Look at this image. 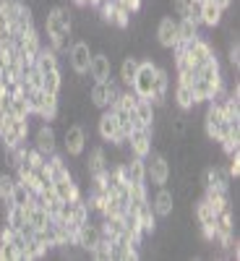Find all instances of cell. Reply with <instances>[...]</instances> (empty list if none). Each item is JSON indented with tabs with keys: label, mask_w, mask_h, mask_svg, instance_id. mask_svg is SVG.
I'll list each match as a JSON object with an SVG mask.
<instances>
[{
	"label": "cell",
	"mask_w": 240,
	"mask_h": 261,
	"mask_svg": "<svg viewBox=\"0 0 240 261\" xmlns=\"http://www.w3.org/2000/svg\"><path fill=\"white\" fill-rule=\"evenodd\" d=\"M99 230H102V238H107V241L113 243L118 235L125 232V222H123V217H102Z\"/></svg>",
	"instance_id": "22"
},
{
	"label": "cell",
	"mask_w": 240,
	"mask_h": 261,
	"mask_svg": "<svg viewBox=\"0 0 240 261\" xmlns=\"http://www.w3.org/2000/svg\"><path fill=\"white\" fill-rule=\"evenodd\" d=\"M102 0H84V6H99Z\"/></svg>",
	"instance_id": "45"
},
{
	"label": "cell",
	"mask_w": 240,
	"mask_h": 261,
	"mask_svg": "<svg viewBox=\"0 0 240 261\" xmlns=\"http://www.w3.org/2000/svg\"><path fill=\"white\" fill-rule=\"evenodd\" d=\"M84 146H86V130H84L81 125H71V128H65L63 149L68 151L71 157H81V154H84Z\"/></svg>",
	"instance_id": "7"
},
{
	"label": "cell",
	"mask_w": 240,
	"mask_h": 261,
	"mask_svg": "<svg viewBox=\"0 0 240 261\" xmlns=\"http://www.w3.org/2000/svg\"><path fill=\"white\" fill-rule=\"evenodd\" d=\"M86 172H89V178H97L102 172H107V157L102 149H94L89 154V162H86Z\"/></svg>",
	"instance_id": "26"
},
{
	"label": "cell",
	"mask_w": 240,
	"mask_h": 261,
	"mask_svg": "<svg viewBox=\"0 0 240 261\" xmlns=\"http://www.w3.org/2000/svg\"><path fill=\"white\" fill-rule=\"evenodd\" d=\"M0 261H18V253L8 238H0Z\"/></svg>",
	"instance_id": "39"
},
{
	"label": "cell",
	"mask_w": 240,
	"mask_h": 261,
	"mask_svg": "<svg viewBox=\"0 0 240 261\" xmlns=\"http://www.w3.org/2000/svg\"><path fill=\"white\" fill-rule=\"evenodd\" d=\"M99 136H102V141L123 144V139H120V125H118V120H115L113 110L102 113V118H99Z\"/></svg>",
	"instance_id": "13"
},
{
	"label": "cell",
	"mask_w": 240,
	"mask_h": 261,
	"mask_svg": "<svg viewBox=\"0 0 240 261\" xmlns=\"http://www.w3.org/2000/svg\"><path fill=\"white\" fill-rule=\"evenodd\" d=\"M34 149H39L42 154H55L58 151V141H55V130L50 125H42L37 134H34Z\"/></svg>",
	"instance_id": "15"
},
{
	"label": "cell",
	"mask_w": 240,
	"mask_h": 261,
	"mask_svg": "<svg viewBox=\"0 0 240 261\" xmlns=\"http://www.w3.org/2000/svg\"><path fill=\"white\" fill-rule=\"evenodd\" d=\"M144 165H146V175L151 178L154 186H165L167 183V178H170V162L162 154H151V160L149 162L144 160Z\"/></svg>",
	"instance_id": "9"
},
{
	"label": "cell",
	"mask_w": 240,
	"mask_h": 261,
	"mask_svg": "<svg viewBox=\"0 0 240 261\" xmlns=\"http://www.w3.org/2000/svg\"><path fill=\"white\" fill-rule=\"evenodd\" d=\"M175 102H178L180 110H191V107L196 105V99H193V89H191V86L178 84V89H175Z\"/></svg>",
	"instance_id": "37"
},
{
	"label": "cell",
	"mask_w": 240,
	"mask_h": 261,
	"mask_svg": "<svg viewBox=\"0 0 240 261\" xmlns=\"http://www.w3.org/2000/svg\"><path fill=\"white\" fill-rule=\"evenodd\" d=\"M154 76H157V63L141 60V63H139V73H136V79H134V86H130L139 99H149L151 86H154Z\"/></svg>",
	"instance_id": "2"
},
{
	"label": "cell",
	"mask_w": 240,
	"mask_h": 261,
	"mask_svg": "<svg viewBox=\"0 0 240 261\" xmlns=\"http://www.w3.org/2000/svg\"><path fill=\"white\" fill-rule=\"evenodd\" d=\"M125 144H128V149H130V154H134V157L146 160L151 154V128H144V125L141 128H134L128 134Z\"/></svg>",
	"instance_id": "4"
},
{
	"label": "cell",
	"mask_w": 240,
	"mask_h": 261,
	"mask_svg": "<svg viewBox=\"0 0 240 261\" xmlns=\"http://www.w3.org/2000/svg\"><path fill=\"white\" fill-rule=\"evenodd\" d=\"M92 47L89 42H73V45L68 47V63L71 68L76 71V76H84L86 71H89V63H92Z\"/></svg>",
	"instance_id": "5"
},
{
	"label": "cell",
	"mask_w": 240,
	"mask_h": 261,
	"mask_svg": "<svg viewBox=\"0 0 240 261\" xmlns=\"http://www.w3.org/2000/svg\"><path fill=\"white\" fill-rule=\"evenodd\" d=\"M167 89H170V79H167V71H165V68H157V76H154V86H151L149 102L154 105V107L165 105V99H167Z\"/></svg>",
	"instance_id": "19"
},
{
	"label": "cell",
	"mask_w": 240,
	"mask_h": 261,
	"mask_svg": "<svg viewBox=\"0 0 240 261\" xmlns=\"http://www.w3.org/2000/svg\"><path fill=\"white\" fill-rule=\"evenodd\" d=\"M60 86H63L60 68H58V71H50V73L42 76V92H47V94H60Z\"/></svg>",
	"instance_id": "36"
},
{
	"label": "cell",
	"mask_w": 240,
	"mask_h": 261,
	"mask_svg": "<svg viewBox=\"0 0 240 261\" xmlns=\"http://www.w3.org/2000/svg\"><path fill=\"white\" fill-rule=\"evenodd\" d=\"M139 58H134V55H125L123 58V63H120V81H123V86H134V79H136V73H139Z\"/></svg>",
	"instance_id": "24"
},
{
	"label": "cell",
	"mask_w": 240,
	"mask_h": 261,
	"mask_svg": "<svg viewBox=\"0 0 240 261\" xmlns=\"http://www.w3.org/2000/svg\"><path fill=\"white\" fill-rule=\"evenodd\" d=\"M71 3H73V6H84V0H71Z\"/></svg>",
	"instance_id": "46"
},
{
	"label": "cell",
	"mask_w": 240,
	"mask_h": 261,
	"mask_svg": "<svg viewBox=\"0 0 240 261\" xmlns=\"http://www.w3.org/2000/svg\"><path fill=\"white\" fill-rule=\"evenodd\" d=\"M222 16H225V8H220L214 0H199V24L214 29L222 24Z\"/></svg>",
	"instance_id": "10"
},
{
	"label": "cell",
	"mask_w": 240,
	"mask_h": 261,
	"mask_svg": "<svg viewBox=\"0 0 240 261\" xmlns=\"http://www.w3.org/2000/svg\"><path fill=\"white\" fill-rule=\"evenodd\" d=\"M29 199H32V191L21 183V180H16V186H13V191H11V199L6 201V204H13V206H26L29 204Z\"/></svg>",
	"instance_id": "34"
},
{
	"label": "cell",
	"mask_w": 240,
	"mask_h": 261,
	"mask_svg": "<svg viewBox=\"0 0 240 261\" xmlns=\"http://www.w3.org/2000/svg\"><path fill=\"white\" fill-rule=\"evenodd\" d=\"M118 170H120V178L128 186H136V183H144L146 180V165H144L141 157H130L128 162H120Z\"/></svg>",
	"instance_id": "6"
},
{
	"label": "cell",
	"mask_w": 240,
	"mask_h": 261,
	"mask_svg": "<svg viewBox=\"0 0 240 261\" xmlns=\"http://www.w3.org/2000/svg\"><path fill=\"white\" fill-rule=\"evenodd\" d=\"M157 42H159L165 50H172V47L178 45V21L175 18L165 16L159 21V27H157Z\"/></svg>",
	"instance_id": "12"
},
{
	"label": "cell",
	"mask_w": 240,
	"mask_h": 261,
	"mask_svg": "<svg viewBox=\"0 0 240 261\" xmlns=\"http://www.w3.org/2000/svg\"><path fill=\"white\" fill-rule=\"evenodd\" d=\"M196 217H199V225L204 227V235L209 238V241H214V238H217V225H214L217 212H214L206 201H201L199 206H196Z\"/></svg>",
	"instance_id": "17"
},
{
	"label": "cell",
	"mask_w": 240,
	"mask_h": 261,
	"mask_svg": "<svg viewBox=\"0 0 240 261\" xmlns=\"http://www.w3.org/2000/svg\"><path fill=\"white\" fill-rule=\"evenodd\" d=\"M172 6L180 18H191L199 24V0H172Z\"/></svg>",
	"instance_id": "27"
},
{
	"label": "cell",
	"mask_w": 240,
	"mask_h": 261,
	"mask_svg": "<svg viewBox=\"0 0 240 261\" xmlns=\"http://www.w3.org/2000/svg\"><path fill=\"white\" fill-rule=\"evenodd\" d=\"M89 99H92V107H99V110H104V107H107V84H104V81H94V84H92Z\"/></svg>",
	"instance_id": "32"
},
{
	"label": "cell",
	"mask_w": 240,
	"mask_h": 261,
	"mask_svg": "<svg viewBox=\"0 0 240 261\" xmlns=\"http://www.w3.org/2000/svg\"><path fill=\"white\" fill-rule=\"evenodd\" d=\"M89 76L94 81H107L113 79V58L107 53H94L92 63H89Z\"/></svg>",
	"instance_id": "11"
},
{
	"label": "cell",
	"mask_w": 240,
	"mask_h": 261,
	"mask_svg": "<svg viewBox=\"0 0 240 261\" xmlns=\"http://www.w3.org/2000/svg\"><path fill=\"white\" fill-rule=\"evenodd\" d=\"M52 191H55V196L60 201H73V199H78V183L73 180V175H65V178H58V180H52Z\"/></svg>",
	"instance_id": "16"
},
{
	"label": "cell",
	"mask_w": 240,
	"mask_h": 261,
	"mask_svg": "<svg viewBox=\"0 0 240 261\" xmlns=\"http://www.w3.org/2000/svg\"><path fill=\"white\" fill-rule=\"evenodd\" d=\"M11 115L13 118H21V120H26L32 113H29V102H26V97L21 94V92H16L13 97H11Z\"/></svg>",
	"instance_id": "33"
},
{
	"label": "cell",
	"mask_w": 240,
	"mask_h": 261,
	"mask_svg": "<svg viewBox=\"0 0 240 261\" xmlns=\"http://www.w3.org/2000/svg\"><path fill=\"white\" fill-rule=\"evenodd\" d=\"M172 206H175V196H172L167 188L159 186L154 201H151V212H154V217H170L172 214Z\"/></svg>",
	"instance_id": "21"
},
{
	"label": "cell",
	"mask_w": 240,
	"mask_h": 261,
	"mask_svg": "<svg viewBox=\"0 0 240 261\" xmlns=\"http://www.w3.org/2000/svg\"><path fill=\"white\" fill-rule=\"evenodd\" d=\"M123 3H125V6L130 8V11H134V13H136V11L141 8V0H123Z\"/></svg>",
	"instance_id": "43"
},
{
	"label": "cell",
	"mask_w": 240,
	"mask_h": 261,
	"mask_svg": "<svg viewBox=\"0 0 240 261\" xmlns=\"http://www.w3.org/2000/svg\"><path fill=\"white\" fill-rule=\"evenodd\" d=\"M26 136H29V120L0 115V141H3V146H21Z\"/></svg>",
	"instance_id": "1"
},
{
	"label": "cell",
	"mask_w": 240,
	"mask_h": 261,
	"mask_svg": "<svg viewBox=\"0 0 240 261\" xmlns=\"http://www.w3.org/2000/svg\"><path fill=\"white\" fill-rule=\"evenodd\" d=\"M34 68L45 76L50 71H58L60 65H58V53L52 47H39V53L34 55Z\"/></svg>",
	"instance_id": "20"
},
{
	"label": "cell",
	"mask_w": 240,
	"mask_h": 261,
	"mask_svg": "<svg viewBox=\"0 0 240 261\" xmlns=\"http://www.w3.org/2000/svg\"><path fill=\"white\" fill-rule=\"evenodd\" d=\"M214 3L220 6V8H230V6H232V0H214Z\"/></svg>",
	"instance_id": "44"
},
{
	"label": "cell",
	"mask_w": 240,
	"mask_h": 261,
	"mask_svg": "<svg viewBox=\"0 0 240 261\" xmlns=\"http://www.w3.org/2000/svg\"><path fill=\"white\" fill-rule=\"evenodd\" d=\"M0 71H3V65H0Z\"/></svg>",
	"instance_id": "47"
},
{
	"label": "cell",
	"mask_w": 240,
	"mask_h": 261,
	"mask_svg": "<svg viewBox=\"0 0 240 261\" xmlns=\"http://www.w3.org/2000/svg\"><path fill=\"white\" fill-rule=\"evenodd\" d=\"M204 186H214V188L227 191V186H230V172L222 170V167H209V170L204 172Z\"/></svg>",
	"instance_id": "25"
},
{
	"label": "cell",
	"mask_w": 240,
	"mask_h": 261,
	"mask_svg": "<svg viewBox=\"0 0 240 261\" xmlns=\"http://www.w3.org/2000/svg\"><path fill=\"white\" fill-rule=\"evenodd\" d=\"M136 214H139V222H141V232H144V235H146V232H154L157 222H154V212H151V204H149V201L141 204V206L136 209Z\"/></svg>",
	"instance_id": "29"
},
{
	"label": "cell",
	"mask_w": 240,
	"mask_h": 261,
	"mask_svg": "<svg viewBox=\"0 0 240 261\" xmlns=\"http://www.w3.org/2000/svg\"><path fill=\"white\" fill-rule=\"evenodd\" d=\"M154 128V105L149 99H139L134 107V128Z\"/></svg>",
	"instance_id": "18"
},
{
	"label": "cell",
	"mask_w": 240,
	"mask_h": 261,
	"mask_svg": "<svg viewBox=\"0 0 240 261\" xmlns=\"http://www.w3.org/2000/svg\"><path fill=\"white\" fill-rule=\"evenodd\" d=\"M89 256L94 261H113V243L107 241V238H99V241L94 243V248L89 251Z\"/></svg>",
	"instance_id": "35"
},
{
	"label": "cell",
	"mask_w": 240,
	"mask_h": 261,
	"mask_svg": "<svg viewBox=\"0 0 240 261\" xmlns=\"http://www.w3.org/2000/svg\"><path fill=\"white\" fill-rule=\"evenodd\" d=\"M102 238V230H99V225H94V222H89L86 220L81 227H78V232H76V238H73V246H78L81 251H86L89 253L92 248H94V243Z\"/></svg>",
	"instance_id": "8"
},
{
	"label": "cell",
	"mask_w": 240,
	"mask_h": 261,
	"mask_svg": "<svg viewBox=\"0 0 240 261\" xmlns=\"http://www.w3.org/2000/svg\"><path fill=\"white\" fill-rule=\"evenodd\" d=\"M11 97L13 94L0 92V115H11Z\"/></svg>",
	"instance_id": "42"
},
{
	"label": "cell",
	"mask_w": 240,
	"mask_h": 261,
	"mask_svg": "<svg viewBox=\"0 0 240 261\" xmlns=\"http://www.w3.org/2000/svg\"><path fill=\"white\" fill-rule=\"evenodd\" d=\"M21 6H24V0H0V18H3L6 24H13Z\"/></svg>",
	"instance_id": "30"
},
{
	"label": "cell",
	"mask_w": 240,
	"mask_h": 261,
	"mask_svg": "<svg viewBox=\"0 0 240 261\" xmlns=\"http://www.w3.org/2000/svg\"><path fill=\"white\" fill-rule=\"evenodd\" d=\"M6 225L13 227V230H21V227H24V225H26V206H13V204H8Z\"/></svg>",
	"instance_id": "28"
},
{
	"label": "cell",
	"mask_w": 240,
	"mask_h": 261,
	"mask_svg": "<svg viewBox=\"0 0 240 261\" xmlns=\"http://www.w3.org/2000/svg\"><path fill=\"white\" fill-rule=\"evenodd\" d=\"M13 186H16V178L8 175V172H0V201H8L11 199Z\"/></svg>",
	"instance_id": "38"
},
{
	"label": "cell",
	"mask_w": 240,
	"mask_h": 261,
	"mask_svg": "<svg viewBox=\"0 0 240 261\" xmlns=\"http://www.w3.org/2000/svg\"><path fill=\"white\" fill-rule=\"evenodd\" d=\"M104 84H107V107H115V105L120 102V94H123L120 86H118L113 79H107Z\"/></svg>",
	"instance_id": "40"
},
{
	"label": "cell",
	"mask_w": 240,
	"mask_h": 261,
	"mask_svg": "<svg viewBox=\"0 0 240 261\" xmlns=\"http://www.w3.org/2000/svg\"><path fill=\"white\" fill-rule=\"evenodd\" d=\"M193 37H199V24L191 18H180L178 21V45H183V42H188Z\"/></svg>",
	"instance_id": "31"
},
{
	"label": "cell",
	"mask_w": 240,
	"mask_h": 261,
	"mask_svg": "<svg viewBox=\"0 0 240 261\" xmlns=\"http://www.w3.org/2000/svg\"><path fill=\"white\" fill-rule=\"evenodd\" d=\"M222 110H220V102H209L206 107V115H204V128H206V136L209 141H217V136H220V125H222Z\"/></svg>",
	"instance_id": "14"
},
{
	"label": "cell",
	"mask_w": 240,
	"mask_h": 261,
	"mask_svg": "<svg viewBox=\"0 0 240 261\" xmlns=\"http://www.w3.org/2000/svg\"><path fill=\"white\" fill-rule=\"evenodd\" d=\"M183 50H185L188 60L193 63V68H201L204 63H209L214 58V47L209 45L206 39H201V37H193V39L183 42Z\"/></svg>",
	"instance_id": "3"
},
{
	"label": "cell",
	"mask_w": 240,
	"mask_h": 261,
	"mask_svg": "<svg viewBox=\"0 0 240 261\" xmlns=\"http://www.w3.org/2000/svg\"><path fill=\"white\" fill-rule=\"evenodd\" d=\"M206 188V196H204V201L214 209V212H222L230 206V199H227V191L222 188H214V186H204Z\"/></svg>",
	"instance_id": "23"
},
{
	"label": "cell",
	"mask_w": 240,
	"mask_h": 261,
	"mask_svg": "<svg viewBox=\"0 0 240 261\" xmlns=\"http://www.w3.org/2000/svg\"><path fill=\"white\" fill-rule=\"evenodd\" d=\"M227 172H230V178H237V172H240V157H237V151H235V154H230Z\"/></svg>",
	"instance_id": "41"
}]
</instances>
